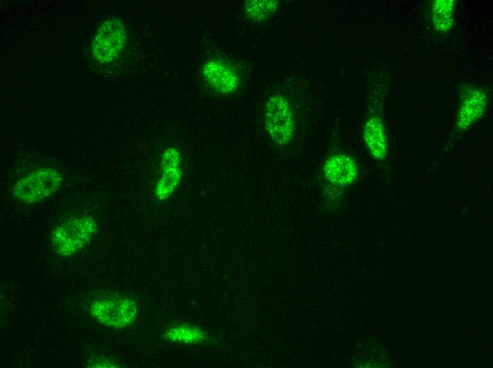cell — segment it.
Listing matches in <instances>:
<instances>
[{
	"mask_svg": "<svg viewBox=\"0 0 493 368\" xmlns=\"http://www.w3.org/2000/svg\"><path fill=\"white\" fill-rule=\"evenodd\" d=\"M96 233L95 219L91 216H79L57 226L51 234V244L57 254L69 257L86 248Z\"/></svg>",
	"mask_w": 493,
	"mask_h": 368,
	"instance_id": "6da1fadb",
	"label": "cell"
},
{
	"mask_svg": "<svg viewBox=\"0 0 493 368\" xmlns=\"http://www.w3.org/2000/svg\"><path fill=\"white\" fill-rule=\"evenodd\" d=\"M135 302L127 297L107 294L95 298L89 305V315L99 323L115 329L132 325L137 316Z\"/></svg>",
	"mask_w": 493,
	"mask_h": 368,
	"instance_id": "7a4b0ae2",
	"label": "cell"
},
{
	"mask_svg": "<svg viewBox=\"0 0 493 368\" xmlns=\"http://www.w3.org/2000/svg\"><path fill=\"white\" fill-rule=\"evenodd\" d=\"M62 181L61 174L52 168H39L18 180L13 188V195L23 203L40 202L55 194Z\"/></svg>",
	"mask_w": 493,
	"mask_h": 368,
	"instance_id": "3957f363",
	"label": "cell"
},
{
	"mask_svg": "<svg viewBox=\"0 0 493 368\" xmlns=\"http://www.w3.org/2000/svg\"><path fill=\"white\" fill-rule=\"evenodd\" d=\"M265 128L272 140L285 145L292 139L295 132L293 113L287 98L281 94H274L267 100L264 108Z\"/></svg>",
	"mask_w": 493,
	"mask_h": 368,
	"instance_id": "277c9868",
	"label": "cell"
},
{
	"mask_svg": "<svg viewBox=\"0 0 493 368\" xmlns=\"http://www.w3.org/2000/svg\"><path fill=\"white\" fill-rule=\"evenodd\" d=\"M126 42L123 24L115 18L103 22L98 28L92 45L96 59L101 63L113 61L118 57Z\"/></svg>",
	"mask_w": 493,
	"mask_h": 368,
	"instance_id": "5b68a950",
	"label": "cell"
},
{
	"mask_svg": "<svg viewBox=\"0 0 493 368\" xmlns=\"http://www.w3.org/2000/svg\"><path fill=\"white\" fill-rule=\"evenodd\" d=\"M161 169L155 195L159 200H164L174 193L182 177L181 156L177 149L169 147L164 151L161 156Z\"/></svg>",
	"mask_w": 493,
	"mask_h": 368,
	"instance_id": "8992f818",
	"label": "cell"
},
{
	"mask_svg": "<svg viewBox=\"0 0 493 368\" xmlns=\"http://www.w3.org/2000/svg\"><path fill=\"white\" fill-rule=\"evenodd\" d=\"M201 74L212 90L220 93H231L240 85L237 72L229 64L220 59L207 61L201 68Z\"/></svg>",
	"mask_w": 493,
	"mask_h": 368,
	"instance_id": "52a82bcc",
	"label": "cell"
},
{
	"mask_svg": "<svg viewBox=\"0 0 493 368\" xmlns=\"http://www.w3.org/2000/svg\"><path fill=\"white\" fill-rule=\"evenodd\" d=\"M322 172L325 179L330 183L339 187H346L354 183L359 170L352 157L344 154H336L326 159Z\"/></svg>",
	"mask_w": 493,
	"mask_h": 368,
	"instance_id": "ba28073f",
	"label": "cell"
},
{
	"mask_svg": "<svg viewBox=\"0 0 493 368\" xmlns=\"http://www.w3.org/2000/svg\"><path fill=\"white\" fill-rule=\"evenodd\" d=\"M487 94L482 89H470L462 102L458 117L457 126L465 130L483 114L487 105Z\"/></svg>",
	"mask_w": 493,
	"mask_h": 368,
	"instance_id": "9c48e42d",
	"label": "cell"
},
{
	"mask_svg": "<svg viewBox=\"0 0 493 368\" xmlns=\"http://www.w3.org/2000/svg\"><path fill=\"white\" fill-rule=\"evenodd\" d=\"M363 137L373 157L377 160L385 158L387 151V137L382 120L372 117L365 123Z\"/></svg>",
	"mask_w": 493,
	"mask_h": 368,
	"instance_id": "30bf717a",
	"label": "cell"
},
{
	"mask_svg": "<svg viewBox=\"0 0 493 368\" xmlns=\"http://www.w3.org/2000/svg\"><path fill=\"white\" fill-rule=\"evenodd\" d=\"M164 336L170 341L184 344L200 343L207 338L202 329L186 324L170 327Z\"/></svg>",
	"mask_w": 493,
	"mask_h": 368,
	"instance_id": "8fae6325",
	"label": "cell"
},
{
	"mask_svg": "<svg viewBox=\"0 0 493 368\" xmlns=\"http://www.w3.org/2000/svg\"><path fill=\"white\" fill-rule=\"evenodd\" d=\"M453 0H436L432 4V19L436 29L447 32L453 24Z\"/></svg>",
	"mask_w": 493,
	"mask_h": 368,
	"instance_id": "7c38bea8",
	"label": "cell"
},
{
	"mask_svg": "<svg viewBox=\"0 0 493 368\" xmlns=\"http://www.w3.org/2000/svg\"><path fill=\"white\" fill-rule=\"evenodd\" d=\"M278 3L274 0H249L244 4L243 10L249 19L261 21L274 13Z\"/></svg>",
	"mask_w": 493,
	"mask_h": 368,
	"instance_id": "4fadbf2b",
	"label": "cell"
},
{
	"mask_svg": "<svg viewBox=\"0 0 493 368\" xmlns=\"http://www.w3.org/2000/svg\"><path fill=\"white\" fill-rule=\"evenodd\" d=\"M89 367H116L114 364L108 362L106 359L93 358L89 360Z\"/></svg>",
	"mask_w": 493,
	"mask_h": 368,
	"instance_id": "5bb4252c",
	"label": "cell"
}]
</instances>
